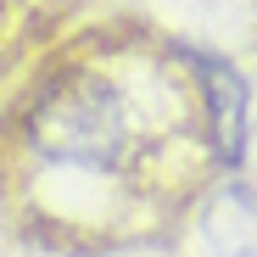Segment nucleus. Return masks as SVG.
I'll list each match as a JSON object with an SVG mask.
<instances>
[{
  "mask_svg": "<svg viewBox=\"0 0 257 257\" xmlns=\"http://www.w3.org/2000/svg\"><path fill=\"white\" fill-rule=\"evenodd\" d=\"M218 168L229 157L207 56L185 45L95 39L56 51L0 106V212L39 246L146 240L201 207Z\"/></svg>",
  "mask_w": 257,
  "mask_h": 257,
  "instance_id": "nucleus-1",
  "label": "nucleus"
},
{
  "mask_svg": "<svg viewBox=\"0 0 257 257\" xmlns=\"http://www.w3.org/2000/svg\"><path fill=\"white\" fill-rule=\"evenodd\" d=\"M196 229L212 257H257V185H212L196 207Z\"/></svg>",
  "mask_w": 257,
  "mask_h": 257,
  "instance_id": "nucleus-2",
  "label": "nucleus"
},
{
  "mask_svg": "<svg viewBox=\"0 0 257 257\" xmlns=\"http://www.w3.org/2000/svg\"><path fill=\"white\" fill-rule=\"evenodd\" d=\"M257 151V106H251V128H246V157Z\"/></svg>",
  "mask_w": 257,
  "mask_h": 257,
  "instance_id": "nucleus-3",
  "label": "nucleus"
}]
</instances>
